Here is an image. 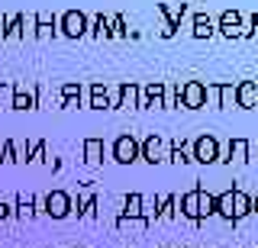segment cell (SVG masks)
Here are the masks:
<instances>
[{
  "instance_id": "12",
  "label": "cell",
  "mask_w": 258,
  "mask_h": 248,
  "mask_svg": "<svg viewBox=\"0 0 258 248\" xmlns=\"http://www.w3.org/2000/svg\"><path fill=\"white\" fill-rule=\"evenodd\" d=\"M142 151H145V158H149V161H161V142L155 139V135H152V139L142 145Z\"/></svg>"
},
{
  "instance_id": "17",
  "label": "cell",
  "mask_w": 258,
  "mask_h": 248,
  "mask_svg": "<svg viewBox=\"0 0 258 248\" xmlns=\"http://www.w3.org/2000/svg\"><path fill=\"white\" fill-rule=\"evenodd\" d=\"M145 100H149V103H158L161 100V84H152L149 91H145Z\"/></svg>"
},
{
  "instance_id": "22",
  "label": "cell",
  "mask_w": 258,
  "mask_h": 248,
  "mask_svg": "<svg viewBox=\"0 0 258 248\" xmlns=\"http://www.w3.org/2000/svg\"><path fill=\"white\" fill-rule=\"evenodd\" d=\"M252 213H258V206H255V210H252Z\"/></svg>"
},
{
  "instance_id": "18",
  "label": "cell",
  "mask_w": 258,
  "mask_h": 248,
  "mask_svg": "<svg viewBox=\"0 0 258 248\" xmlns=\"http://www.w3.org/2000/svg\"><path fill=\"white\" fill-rule=\"evenodd\" d=\"M103 103H107V94H103V87H94V107L103 110Z\"/></svg>"
},
{
  "instance_id": "21",
  "label": "cell",
  "mask_w": 258,
  "mask_h": 248,
  "mask_svg": "<svg viewBox=\"0 0 258 248\" xmlns=\"http://www.w3.org/2000/svg\"><path fill=\"white\" fill-rule=\"evenodd\" d=\"M255 206H258V197H255V200H252V210H255Z\"/></svg>"
},
{
  "instance_id": "2",
  "label": "cell",
  "mask_w": 258,
  "mask_h": 248,
  "mask_svg": "<svg viewBox=\"0 0 258 248\" xmlns=\"http://www.w3.org/2000/svg\"><path fill=\"white\" fill-rule=\"evenodd\" d=\"M194 155H197V161L210 164V161H216V158H220V145H216L213 135H200L197 145H194Z\"/></svg>"
},
{
  "instance_id": "3",
  "label": "cell",
  "mask_w": 258,
  "mask_h": 248,
  "mask_svg": "<svg viewBox=\"0 0 258 248\" xmlns=\"http://www.w3.org/2000/svg\"><path fill=\"white\" fill-rule=\"evenodd\" d=\"M236 103L245 110H255L258 107V81H242L236 87Z\"/></svg>"
},
{
  "instance_id": "10",
  "label": "cell",
  "mask_w": 258,
  "mask_h": 248,
  "mask_svg": "<svg viewBox=\"0 0 258 248\" xmlns=\"http://www.w3.org/2000/svg\"><path fill=\"white\" fill-rule=\"evenodd\" d=\"M216 213H220L223 219L232 222V190H226V194L216 197Z\"/></svg>"
},
{
  "instance_id": "5",
  "label": "cell",
  "mask_w": 258,
  "mask_h": 248,
  "mask_svg": "<svg viewBox=\"0 0 258 248\" xmlns=\"http://www.w3.org/2000/svg\"><path fill=\"white\" fill-rule=\"evenodd\" d=\"M220 29H223V36H245V26H242V17L236 10H226L223 17H220Z\"/></svg>"
},
{
  "instance_id": "4",
  "label": "cell",
  "mask_w": 258,
  "mask_h": 248,
  "mask_svg": "<svg viewBox=\"0 0 258 248\" xmlns=\"http://www.w3.org/2000/svg\"><path fill=\"white\" fill-rule=\"evenodd\" d=\"M116 161H123V164H129V161H136V155H139V145H136V139L133 135H119L116 139Z\"/></svg>"
},
{
  "instance_id": "20",
  "label": "cell",
  "mask_w": 258,
  "mask_h": 248,
  "mask_svg": "<svg viewBox=\"0 0 258 248\" xmlns=\"http://www.w3.org/2000/svg\"><path fill=\"white\" fill-rule=\"evenodd\" d=\"M129 213H139V197H129Z\"/></svg>"
},
{
  "instance_id": "11",
  "label": "cell",
  "mask_w": 258,
  "mask_h": 248,
  "mask_svg": "<svg viewBox=\"0 0 258 248\" xmlns=\"http://www.w3.org/2000/svg\"><path fill=\"white\" fill-rule=\"evenodd\" d=\"M213 33V23H210V17H204V13H200V17H194V36H210Z\"/></svg>"
},
{
  "instance_id": "13",
  "label": "cell",
  "mask_w": 258,
  "mask_h": 248,
  "mask_svg": "<svg viewBox=\"0 0 258 248\" xmlns=\"http://www.w3.org/2000/svg\"><path fill=\"white\" fill-rule=\"evenodd\" d=\"M181 206H184V213H187V216H200V197H197V190L184 197V200H181Z\"/></svg>"
},
{
  "instance_id": "14",
  "label": "cell",
  "mask_w": 258,
  "mask_h": 248,
  "mask_svg": "<svg viewBox=\"0 0 258 248\" xmlns=\"http://www.w3.org/2000/svg\"><path fill=\"white\" fill-rule=\"evenodd\" d=\"M216 94H220V103H223V107H232V103H236V87H232V84L220 87Z\"/></svg>"
},
{
  "instance_id": "6",
  "label": "cell",
  "mask_w": 258,
  "mask_h": 248,
  "mask_svg": "<svg viewBox=\"0 0 258 248\" xmlns=\"http://www.w3.org/2000/svg\"><path fill=\"white\" fill-rule=\"evenodd\" d=\"M248 213H252V197L242 194V190H232V222H239Z\"/></svg>"
},
{
  "instance_id": "15",
  "label": "cell",
  "mask_w": 258,
  "mask_h": 248,
  "mask_svg": "<svg viewBox=\"0 0 258 248\" xmlns=\"http://www.w3.org/2000/svg\"><path fill=\"white\" fill-rule=\"evenodd\" d=\"M84 148H87V161H100V155H103V145H100L97 139H91Z\"/></svg>"
},
{
  "instance_id": "19",
  "label": "cell",
  "mask_w": 258,
  "mask_h": 248,
  "mask_svg": "<svg viewBox=\"0 0 258 248\" xmlns=\"http://www.w3.org/2000/svg\"><path fill=\"white\" fill-rule=\"evenodd\" d=\"M245 36H258V13L252 20H248V29H245Z\"/></svg>"
},
{
  "instance_id": "16",
  "label": "cell",
  "mask_w": 258,
  "mask_h": 248,
  "mask_svg": "<svg viewBox=\"0 0 258 248\" xmlns=\"http://www.w3.org/2000/svg\"><path fill=\"white\" fill-rule=\"evenodd\" d=\"M136 97H139V91H136L133 84H126V87H123V107H133Z\"/></svg>"
},
{
  "instance_id": "1",
  "label": "cell",
  "mask_w": 258,
  "mask_h": 248,
  "mask_svg": "<svg viewBox=\"0 0 258 248\" xmlns=\"http://www.w3.org/2000/svg\"><path fill=\"white\" fill-rule=\"evenodd\" d=\"M181 100H184V107H190V110L204 107V103H207V87L200 84V81L184 84V87H181Z\"/></svg>"
},
{
  "instance_id": "8",
  "label": "cell",
  "mask_w": 258,
  "mask_h": 248,
  "mask_svg": "<svg viewBox=\"0 0 258 248\" xmlns=\"http://www.w3.org/2000/svg\"><path fill=\"white\" fill-rule=\"evenodd\" d=\"M84 26H87V20L81 17V13H68V17H64V33L68 36H81Z\"/></svg>"
},
{
  "instance_id": "9",
  "label": "cell",
  "mask_w": 258,
  "mask_h": 248,
  "mask_svg": "<svg viewBox=\"0 0 258 248\" xmlns=\"http://www.w3.org/2000/svg\"><path fill=\"white\" fill-rule=\"evenodd\" d=\"M48 213H52V216H64V213H68V197L55 190V194L48 197Z\"/></svg>"
},
{
  "instance_id": "7",
  "label": "cell",
  "mask_w": 258,
  "mask_h": 248,
  "mask_svg": "<svg viewBox=\"0 0 258 248\" xmlns=\"http://www.w3.org/2000/svg\"><path fill=\"white\" fill-rule=\"evenodd\" d=\"M248 158V139H232L229 142V158L226 161H245Z\"/></svg>"
}]
</instances>
